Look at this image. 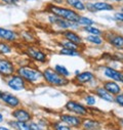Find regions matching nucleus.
I'll return each mask as SVG.
<instances>
[{
    "instance_id": "obj_25",
    "label": "nucleus",
    "mask_w": 123,
    "mask_h": 130,
    "mask_svg": "<svg viewBox=\"0 0 123 130\" xmlns=\"http://www.w3.org/2000/svg\"><path fill=\"white\" fill-rule=\"evenodd\" d=\"M87 40L91 43H95V44H102V39L99 36H95V35H90L87 37Z\"/></svg>"
},
{
    "instance_id": "obj_3",
    "label": "nucleus",
    "mask_w": 123,
    "mask_h": 130,
    "mask_svg": "<svg viewBox=\"0 0 123 130\" xmlns=\"http://www.w3.org/2000/svg\"><path fill=\"white\" fill-rule=\"evenodd\" d=\"M19 74L30 82L37 81L41 77V75L38 71H35L31 68H21L19 70Z\"/></svg>"
},
{
    "instance_id": "obj_4",
    "label": "nucleus",
    "mask_w": 123,
    "mask_h": 130,
    "mask_svg": "<svg viewBox=\"0 0 123 130\" xmlns=\"http://www.w3.org/2000/svg\"><path fill=\"white\" fill-rule=\"evenodd\" d=\"M67 109L70 110L71 112H74L80 116H86L87 115V109L83 107L82 105L76 103V102H69L67 103Z\"/></svg>"
},
{
    "instance_id": "obj_37",
    "label": "nucleus",
    "mask_w": 123,
    "mask_h": 130,
    "mask_svg": "<svg viewBox=\"0 0 123 130\" xmlns=\"http://www.w3.org/2000/svg\"><path fill=\"white\" fill-rule=\"evenodd\" d=\"M2 119H3V118H2V115H1V114H0V122H1V121H2Z\"/></svg>"
},
{
    "instance_id": "obj_8",
    "label": "nucleus",
    "mask_w": 123,
    "mask_h": 130,
    "mask_svg": "<svg viewBox=\"0 0 123 130\" xmlns=\"http://www.w3.org/2000/svg\"><path fill=\"white\" fill-rule=\"evenodd\" d=\"M12 72H13V67L8 60H4V59L0 60V73L3 75H10Z\"/></svg>"
},
{
    "instance_id": "obj_34",
    "label": "nucleus",
    "mask_w": 123,
    "mask_h": 130,
    "mask_svg": "<svg viewBox=\"0 0 123 130\" xmlns=\"http://www.w3.org/2000/svg\"><path fill=\"white\" fill-rule=\"evenodd\" d=\"M3 1L6 3H17L19 0H3Z\"/></svg>"
},
{
    "instance_id": "obj_26",
    "label": "nucleus",
    "mask_w": 123,
    "mask_h": 130,
    "mask_svg": "<svg viewBox=\"0 0 123 130\" xmlns=\"http://www.w3.org/2000/svg\"><path fill=\"white\" fill-rule=\"evenodd\" d=\"M14 125H16V127H18L19 130H31L30 126H28L25 122H21V121H19V122H17Z\"/></svg>"
},
{
    "instance_id": "obj_36",
    "label": "nucleus",
    "mask_w": 123,
    "mask_h": 130,
    "mask_svg": "<svg viewBox=\"0 0 123 130\" xmlns=\"http://www.w3.org/2000/svg\"><path fill=\"white\" fill-rule=\"evenodd\" d=\"M0 130H9L7 128H4V127H0Z\"/></svg>"
},
{
    "instance_id": "obj_19",
    "label": "nucleus",
    "mask_w": 123,
    "mask_h": 130,
    "mask_svg": "<svg viewBox=\"0 0 123 130\" xmlns=\"http://www.w3.org/2000/svg\"><path fill=\"white\" fill-rule=\"evenodd\" d=\"M83 125L88 130H95V129L100 127V124L97 121H91V120H85L83 122Z\"/></svg>"
},
{
    "instance_id": "obj_13",
    "label": "nucleus",
    "mask_w": 123,
    "mask_h": 130,
    "mask_svg": "<svg viewBox=\"0 0 123 130\" xmlns=\"http://www.w3.org/2000/svg\"><path fill=\"white\" fill-rule=\"evenodd\" d=\"M0 37L5 39V40L12 41L16 38V33H14V32H12V31H9V30L3 29V28H0Z\"/></svg>"
},
{
    "instance_id": "obj_24",
    "label": "nucleus",
    "mask_w": 123,
    "mask_h": 130,
    "mask_svg": "<svg viewBox=\"0 0 123 130\" xmlns=\"http://www.w3.org/2000/svg\"><path fill=\"white\" fill-rule=\"evenodd\" d=\"M78 23L83 25V26H85V27H89V26H91L92 24H94V21H91V20H89V19H87L85 17H80Z\"/></svg>"
},
{
    "instance_id": "obj_16",
    "label": "nucleus",
    "mask_w": 123,
    "mask_h": 130,
    "mask_svg": "<svg viewBox=\"0 0 123 130\" xmlns=\"http://www.w3.org/2000/svg\"><path fill=\"white\" fill-rule=\"evenodd\" d=\"M65 37L68 39V41L73 42V43H75V44H79V43H81V39H80V37H79L77 34H75L74 32H70V31L66 32V33H65Z\"/></svg>"
},
{
    "instance_id": "obj_28",
    "label": "nucleus",
    "mask_w": 123,
    "mask_h": 130,
    "mask_svg": "<svg viewBox=\"0 0 123 130\" xmlns=\"http://www.w3.org/2000/svg\"><path fill=\"white\" fill-rule=\"evenodd\" d=\"M63 45L65 46V48H68V49H72V50H76L77 49V44H75L73 42H70V41L65 42Z\"/></svg>"
},
{
    "instance_id": "obj_39",
    "label": "nucleus",
    "mask_w": 123,
    "mask_h": 130,
    "mask_svg": "<svg viewBox=\"0 0 123 130\" xmlns=\"http://www.w3.org/2000/svg\"><path fill=\"white\" fill-rule=\"evenodd\" d=\"M117 1H121V0H117Z\"/></svg>"
},
{
    "instance_id": "obj_31",
    "label": "nucleus",
    "mask_w": 123,
    "mask_h": 130,
    "mask_svg": "<svg viewBox=\"0 0 123 130\" xmlns=\"http://www.w3.org/2000/svg\"><path fill=\"white\" fill-rule=\"evenodd\" d=\"M55 130H71V129L67 126H64V125H56Z\"/></svg>"
},
{
    "instance_id": "obj_32",
    "label": "nucleus",
    "mask_w": 123,
    "mask_h": 130,
    "mask_svg": "<svg viewBox=\"0 0 123 130\" xmlns=\"http://www.w3.org/2000/svg\"><path fill=\"white\" fill-rule=\"evenodd\" d=\"M115 19L118 20V21H121L123 22V12H120V13H116L115 14Z\"/></svg>"
},
{
    "instance_id": "obj_18",
    "label": "nucleus",
    "mask_w": 123,
    "mask_h": 130,
    "mask_svg": "<svg viewBox=\"0 0 123 130\" xmlns=\"http://www.w3.org/2000/svg\"><path fill=\"white\" fill-rule=\"evenodd\" d=\"M110 42L117 48H122L123 47V37L122 36H119V35L112 36L110 38Z\"/></svg>"
},
{
    "instance_id": "obj_14",
    "label": "nucleus",
    "mask_w": 123,
    "mask_h": 130,
    "mask_svg": "<svg viewBox=\"0 0 123 130\" xmlns=\"http://www.w3.org/2000/svg\"><path fill=\"white\" fill-rule=\"evenodd\" d=\"M28 53L32 56V57H34L35 59H37V60H40V61H44L45 60V55H44V53H42L41 51H39V50H37V49H34V48H32L31 47L29 50H28Z\"/></svg>"
},
{
    "instance_id": "obj_15",
    "label": "nucleus",
    "mask_w": 123,
    "mask_h": 130,
    "mask_svg": "<svg viewBox=\"0 0 123 130\" xmlns=\"http://www.w3.org/2000/svg\"><path fill=\"white\" fill-rule=\"evenodd\" d=\"M95 10H113V6L106 2H98L95 4H90Z\"/></svg>"
},
{
    "instance_id": "obj_40",
    "label": "nucleus",
    "mask_w": 123,
    "mask_h": 130,
    "mask_svg": "<svg viewBox=\"0 0 123 130\" xmlns=\"http://www.w3.org/2000/svg\"><path fill=\"white\" fill-rule=\"evenodd\" d=\"M122 12H123V9H122Z\"/></svg>"
},
{
    "instance_id": "obj_27",
    "label": "nucleus",
    "mask_w": 123,
    "mask_h": 130,
    "mask_svg": "<svg viewBox=\"0 0 123 130\" xmlns=\"http://www.w3.org/2000/svg\"><path fill=\"white\" fill-rule=\"evenodd\" d=\"M11 49L8 45L4 44V43H0V52H2V53H8L10 52Z\"/></svg>"
},
{
    "instance_id": "obj_35",
    "label": "nucleus",
    "mask_w": 123,
    "mask_h": 130,
    "mask_svg": "<svg viewBox=\"0 0 123 130\" xmlns=\"http://www.w3.org/2000/svg\"><path fill=\"white\" fill-rule=\"evenodd\" d=\"M120 124H121V126L123 128V119H120Z\"/></svg>"
},
{
    "instance_id": "obj_5",
    "label": "nucleus",
    "mask_w": 123,
    "mask_h": 130,
    "mask_svg": "<svg viewBox=\"0 0 123 130\" xmlns=\"http://www.w3.org/2000/svg\"><path fill=\"white\" fill-rule=\"evenodd\" d=\"M104 74L108 78H111V79H113L115 81H119V82H122L123 83V74L120 73L119 71H116V70L108 67V68H105Z\"/></svg>"
},
{
    "instance_id": "obj_2",
    "label": "nucleus",
    "mask_w": 123,
    "mask_h": 130,
    "mask_svg": "<svg viewBox=\"0 0 123 130\" xmlns=\"http://www.w3.org/2000/svg\"><path fill=\"white\" fill-rule=\"evenodd\" d=\"M43 76L45 78V80L50 83V84H53V85H58V86H62V85H65L68 83V80L63 78V76H59L58 73L54 72L53 70L51 69H46L44 72H43Z\"/></svg>"
},
{
    "instance_id": "obj_17",
    "label": "nucleus",
    "mask_w": 123,
    "mask_h": 130,
    "mask_svg": "<svg viewBox=\"0 0 123 130\" xmlns=\"http://www.w3.org/2000/svg\"><path fill=\"white\" fill-rule=\"evenodd\" d=\"M92 78H94V75L90 72H83V73L77 75V80L80 83H86V82L90 81Z\"/></svg>"
},
{
    "instance_id": "obj_12",
    "label": "nucleus",
    "mask_w": 123,
    "mask_h": 130,
    "mask_svg": "<svg viewBox=\"0 0 123 130\" xmlns=\"http://www.w3.org/2000/svg\"><path fill=\"white\" fill-rule=\"evenodd\" d=\"M12 115H13V117H16L21 122H25V121H28L30 119L29 113L26 112L25 110H17L12 113Z\"/></svg>"
},
{
    "instance_id": "obj_23",
    "label": "nucleus",
    "mask_w": 123,
    "mask_h": 130,
    "mask_svg": "<svg viewBox=\"0 0 123 130\" xmlns=\"http://www.w3.org/2000/svg\"><path fill=\"white\" fill-rule=\"evenodd\" d=\"M62 54H66V55H71V56H79V52L76 50H72V49H68V48H64L60 50Z\"/></svg>"
},
{
    "instance_id": "obj_1",
    "label": "nucleus",
    "mask_w": 123,
    "mask_h": 130,
    "mask_svg": "<svg viewBox=\"0 0 123 130\" xmlns=\"http://www.w3.org/2000/svg\"><path fill=\"white\" fill-rule=\"evenodd\" d=\"M50 10L56 15V17H59L62 19H64L66 21H69V22H73V23H78L79 21V14L77 12H75L74 10H71V9H67V8H62V7H58V6H54V5H51L50 6Z\"/></svg>"
},
{
    "instance_id": "obj_21",
    "label": "nucleus",
    "mask_w": 123,
    "mask_h": 130,
    "mask_svg": "<svg viewBox=\"0 0 123 130\" xmlns=\"http://www.w3.org/2000/svg\"><path fill=\"white\" fill-rule=\"evenodd\" d=\"M55 72L58 73L60 76H65V77L69 76L68 70L65 67H63V66H59V64H56V66H55Z\"/></svg>"
},
{
    "instance_id": "obj_29",
    "label": "nucleus",
    "mask_w": 123,
    "mask_h": 130,
    "mask_svg": "<svg viewBox=\"0 0 123 130\" xmlns=\"http://www.w3.org/2000/svg\"><path fill=\"white\" fill-rule=\"evenodd\" d=\"M85 102H86V104L88 106H94L96 104V99L94 96H91V95H87L85 97Z\"/></svg>"
},
{
    "instance_id": "obj_11",
    "label": "nucleus",
    "mask_w": 123,
    "mask_h": 130,
    "mask_svg": "<svg viewBox=\"0 0 123 130\" xmlns=\"http://www.w3.org/2000/svg\"><path fill=\"white\" fill-rule=\"evenodd\" d=\"M97 94L101 97L102 100H104V101H106V102L112 103V102L114 101L112 94H111V93H109V92H108L105 88H103V87H100V88H98V89H97Z\"/></svg>"
},
{
    "instance_id": "obj_10",
    "label": "nucleus",
    "mask_w": 123,
    "mask_h": 130,
    "mask_svg": "<svg viewBox=\"0 0 123 130\" xmlns=\"http://www.w3.org/2000/svg\"><path fill=\"white\" fill-rule=\"evenodd\" d=\"M1 99H2L6 104H8V105L11 106V107H17V106L20 104V101L17 99V97H16L14 95L9 94V93H2Z\"/></svg>"
},
{
    "instance_id": "obj_6",
    "label": "nucleus",
    "mask_w": 123,
    "mask_h": 130,
    "mask_svg": "<svg viewBox=\"0 0 123 130\" xmlns=\"http://www.w3.org/2000/svg\"><path fill=\"white\" fill-rule=\"evenodd\" d=\"M8 86L14 90H22L25 87L24 80L19 76H14L8 81Z\"/></svg>"
},
{
    "instance_id": "obj_9",
    "label": "nucleus",
    "mask_w": 123,
    "mask_h": 130,
    "mask_svg": "<svg viewBox=\"0 0 123 130\" xmlns=\"http://www.w3.org/2000/svg\"><path fill=\"white\" fill-rule=\"evenodd\" d=\"M62 121H64L65 123L69 124L70 126H74V127H77L81 124V119L78 118V117H75V116H70V115H65V116H62L60 117Z\"/></svg>"
},
{
    "instance_id": "obj_33",
    "label": "nucleus",
    "mask_w": 123,
    "mask_h": 130,
    "mask_svg": "<svg viewBox=\"0 0 123 130\" xmlns=\"http://www.w3.org/2000/svg\"><path fill=\"white\" fill-rule=\"evenodd\" d=\"M30 128H31V130H40L39 127L36 126L35 124H31V125H30Z\"/></svg>"
},
{
    "instance_id": "obj_30",
    "label": "nucleus",
    "mask_w": 123,
    "mask_h": 130,
    "mask_svg": "<svg viewBox=\"0 0 123 130\" xmlns=\"http://www.w3.org/2000/svg\"><path fill=\"white\" fill-rule=\"evenodd\" d=\"M115 102H116L120 107L123 108V93H119L118 95H116V97H115Z\"/></svg>"
},
{
    "instance_id": "obj_20",
    "label": "nucleus",
    "mask_w": 123,
    "mask_h": 130,
    "mask_svg": "<svg viewBox=\"0 0 123 130\" xmlns=\"http://www.w3.org/2000/svg\"><path fill=\"white\" fill-rule=\"evenodd\" d=\"M67 2L78 10H84L85 9V6L83 5V3L80 1V0H67Z\"/></svg>"
},
{
    "instance_id": "obj_22",
    "label": "nucleus",
    "mask_w": 123,
    "mask_h": 130,
    "mask_svg": "<svg viewBox=\"0 0 123 130\" xmlns=\"http://www.w3.org/2000/svg\"><path fill=\"white\" fill-rule=\"evenodd\" d=\"M84 30H85L86 32H88V33H90V34H92V35H95V36H99V35L102 34V32H101L99 29L94 28V27H91V26H89V27H85Z\"/></svg>"
},
{
    "instance_id": "obj_38",
    "label": "nucleus",
    "mask_w": 123,
    "mask_h": 130,
    "mask_svg": "<svg viewBox=\"0 0 123 130\" xmlns=\"http://www.w3.org/2000/svg\"><path fill=\"white\" fill-rule=\"evenodd\" d=\"M1 96H2V93H1V92H0V99H1Z\"/></svg>"
},
{
    "instance_id": "obj_7",
    "label": "nucleus",
    "mask_w": 123,
    "mask_h": 130,
    "mask_svg": "<svg viewBox=\"0 0 123 130\" xmlns=\"http://www.w3.org/2000/svg\"><path fill=\"white\" fill-rule=\"evenodd\" d=\"M104 88L113 95H118L121 92V87L114 81H109L104 84Z\"/></svg>"
}]
</instances>
